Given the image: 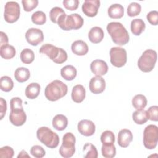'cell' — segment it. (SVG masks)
Segmentation results:
<instances>
[{"label": "cell", "mask_w": 158, "mask_h": 158, "mask_svg": "<svg viewBox=\"0 0 158 158\" xmlns=\"http://www.w3.org/2000/svg\"><path fill=\"white\" fill-rule=\"evenodd\" d=\"M90 69L91 72L96 75L101 77L106 74L108 71L107 63L100 59H96L91 63Z\"/></svg>", "instance_id": "cell-16"}, {"label": "cell", "mask_w": 158, "mask_h": 158, "mask_svg": "<svg viewBox=\"0 0 158 158\" xmlns=\"http://www.w3.org/2000/svg\"><path fill=\"white\" fill-rule=\"evenodd\" d=\"M132 105L136 110H142L147 105V99L143 94H136L132 99Z\"/></svg>", "instance_id": "cell-29"}, {"label": "cell", "mask_w": 158, "mask_h": 158, "mask_svg": "<svg viewBox=\"0 0 158 158\" xmlns=\"http://www.w3.org/2000/svg\"><path fill=\"white\" fill-rule=\"evenodd\" d=\"M7 110V102L6 101L2 98H0V119L2 120L4 117Z\"/></svg>", "instance_id": "cell-45"}, {"label": "cell", "mask_w": 158, "mask_h": 158, "mask_svg": "<svg viewBox=\"0 0 158 158\" xmlns=\"http://www.w3.org/2000/svg\"><path fill=\"white\" fill-rule=\"evenodd\" d=\"M131 31L136 36H139L146 28V24L141 19H135L131 22Z\"/></svg>", "instance_id": "cell-23"}, {"label": "cell", "mask_w": 158, "mask_h": 158, "mask_svg": "<svg viewBox=\"0 0 158 158\" xmlns=\"http://www.w3.org/2000/svg\"><path fill=\"white\" fill-rule=\"evenodd\" d=\"M14 154V149L10 146H6L0 149V157L1 158H12Z\"/></svg>", "instance_id": "cell-40"}, {"label": "cell", "mask_w": 158, "mask_h": 158, "mask_svg": "<svg viewBox=\"0 0 158 158\" xmlns=\"http://www.w3.org/2000/svg\"><path fill=\"white\" fill-rule=\"evenodd\" d=\"M25 38L27 42L32 46H37L44 40L43 31L36 28H29L25 33Z\"/></svg>", "instance_id": "cell-11"}, {"label": "cell", "mask_w": 158, "mask_h": 158, "mask_svg": "<svg viewBox=\"0 0 158 158\" xmlns=\"http://www.w3.org/2000/svg\"><path fill=\"white\" fill-rule=\"evenodd\" d=\"M78 130L80 134L85 136H92L96 130L94 123L89 120L84 119L79 122L77 125Z\"/></svg>", "instance_id": "cell-13"}, {"label": "cell", "mask_w": 158, "mask_h": 158, "mask_svg": "<svg viewBox=\"0 0 158 158\" xmlns=\"http://www.w3.org/2000/svg\"><path fill=\"white\" fill-rule=\"evenodd\" d=\"M16 54V51L14 47L10 44H5L0 46V55L5 59H10Z\"/></svg>", "instance_id": "cell-27"}, {"label": "cell", "mask_w": 158, "mask_h": 158, "mask_svg": "<svg viewBox=\"0 0 158 158\" xmlns=\"http://www.w3.org/2000/svg\"><path fill=\"white\" fill-rule=\"evenodd\" d=\"M31 154L36 158H42L46 154L45 150L39 145H35L30 149Z\"/></svg>", "instance_id": "cell-38"}, {"label": "cell", "mask_w": 158, "mask_h": 158, "mask_svg": "<svg viewBox=\"0 0 158 158\" xmlns=\"http://www.w3.org/2000/svg\"><path fill=\"white\" fill-rule=\"evenodd\" d=\"M30 157V156L27 154V152L25 150H22L20 152H19V155L17 156L18 158H19V157Z\"/></svg>", "instance_id": "cell-47"}, {"label": "cell", "mask_w": 158, "mask_h": 158, "mask_svg": "<svg viewBox=\"0 0 158 158\" xmlns=\"http://www.w3.org/2000/svg\"><path fill=\"white\" fill-rule=\"evenodd\" d=\"M75 137L70 132H67L63 136L62 143L59 148V154L64 158L73 156L75 152Z\"/></svg>", "instance_id": "cell-7"}, {"label": "cell", "mask_w": 158, "mask_h": 158, "mask_svg": "<svg viewBox=\"0 0 158 158\" xmlns=\"http://www.w3.org/2000/svg\"><path fill=\"white\" fill-rule=\"evenodd\" d=\"M107 31L112 38L114 43L119 46H123L127 44L130 40L129 34L120 22H112L107 25Z\"/></svg>", "instance_id": "cell-1"}, {"label": "cell", "mask_w": 158, "mask_h": 158, "mask_svg": "<svg viewBox=\"0 0 158 158\" xmlns=\"http://www.w3.org/2000/svg\"><path fill=\"white\" fill-rule=\"evenodd\" d=\"M22 4L25 11L30 12L36 8L38 4V0H23Z\"/></svg>", "instance_id": "cell-39"}, {"label": "cell", "mask_w": 158, "mask_h": 158, "mask_svg": "<svg viewBox=\"0 0 158 158\" xmlns=\"http://www.w3.org/2000/svg\"><path fill=\"white\" fill-rule=\"evenodd\" d=\"M40 85L38 83H31L29 84L25 89V96L30 99L37 98L40 92Z\"/></svg>", "instance_id": "cell-24"}, {"label": "cell", "mask_w": 158, "mask_h": 158, "mask_svg": "<svg viewBox=\"0 0 158 158\" xmlns=\"http://www.w3.org/2000/svg\"><path fill=\"white\" fill-rule=\"evenodd\" d=\"M9 120L15 126L19 127L23 125L27 120V115L23 109L10 110Z\"/></svg>", "instance_id": "cell-15"}, {"label": "cell", "mask_w": 158, "mask_h": 158, "mask_svg": "<svg viewBox=\"0 0 158 158\" xmlns=\"http://www.w3.org/2000/svg\"><path fill=\"white\" fill-rule=\"evenodd\" d=\"M101 141L102 144H114L115 137L112 131L106 130L102 133L101 135Z\"/></svg>", "instance_id": "cell-34"}, {"label": "cell", "mask_w": 158, "mask_h": 158, "mask_svg": "<svg viewBox=\"0 0 158 158\" xmlns=\"http://www.w3.org/2000/svg\"><path fill=\"white\" fill-rule=\"evenodd\" d=\"M10 110L23 109L22 106V100L19 97H14L10 101Z\"/></svg>", "instance_id": "cell-41"}, {"label": "cell", "mask_w": 158, "mask_h": 158, "mask_svg": "<svg viewBox=\"0 0 158 158\" xmlns=\"http://www.w3.org/2000/svg\"><path fill=\"white\" fill-rule=\"evenodd\" d=\"M65 14L64 10L59 7H52L49 12L50 20L54 23H57L58 20L63 15Z\"/></svg>", "instance_id": "cell-36"}, {"label": "cell", "mask_w": 158, "mask_h": 158, "mask_svg": "<svg viewBox=\"0 0 158 158\" xmlns=\"http://www.w3.org/2000/svg\"><path fill=\"white\" fill-rule=\"evenodd\" d=\"M0 37H1L0 46L8 44V41H9L8 37L4 32H3V31L0 32Z\"/></svg>", "instance_id": "cell-46"}, {"label": "cell", "mask_w": 158, "mask_h": 158, "mask_svg": "<svg viewBox=\"0 0 158 158\" xmlns=\"http://www.w3.org/2000/svg\"><path fill=\"white\" fill-rule=\"evenodd\" d=\"M89 88L91 92L94 94L101 93L106 88V81L101 77L95 76L90 80Z\"/></svg>", "instance_id": "cell-14"}, {"label": "cell", "mask_w": 158, "mask_h": 158, "mask_svg": "<svg viewBox=\"0 0 158 158\" xmlns=\"http://www.w3.org/2000/svg\"><path fill=\"white\" fill-rule=\"evenodd\" d=\"M39 52L46 54L54 62L61 64L67 59L66 51L60 48H57L51 44H44L40 49Z\"/></svg>", "instance_id": "cell-4"}, {"label": "cell", "mask_w": 158, "mask_h": 158, "mask_svg": "<svg viewBox=\"0 0 158 158\" xmlns=\"http://www.w3.org/2000/svg\"><path fill=\"white\" fill-rule=\"evenodd\" d=\"M100 6L99 0H85L82 5L83 12L88 17H93L96 16Z\"/></svg>", "instance_id": "cell-12"}, {"label": "cell", "mask_w": 158, "mask_h": 158, "mask_svg": "<svg viewBox=\"0 0 158 158\" xmlns=\"http://www.w3.org/2000/svg\"><path fill=\"white\" fill-rule=\"evenodd\" d=\"M20 59L23 63L25 64H30L35 59V54L30 49H24L20 52Z\"/></svg>", "instance_id": "cell-30"}, {"label": "cell", "mask_w": 158, "mask_h": 158, "mask_svg": "<svg viewBox=\"0 0 158 158\" xmlns=\"http://www.w3.org/2000/svg\"><path fill=\"white\" fill-rule=\"evenodd\" d=\"M83 151L85 153V158H97L98 156L96 148L91 143H86L83 146Z\"/></svg>", "instance_id": "cell-32"}, {"label": "cell", "mask_w": 158, "mask_h": 158, "mask_svg": "<svg viewBox=\"0 0 158 158\" xmlns=\"http://www.w3.org/2000/svg\"><path fill=\"white\" fill-rule=\"evenodd\" d=\"M14 82L12 78L8 76H2L0 79L1 89L5 92H9L12 89Z\"/></svg>", "instance_id": "cell-33"}, {"label": "cell", "mask_w": 158, "mask_h": 158, "mask_svg": "<svg viewBox=\"0 0 158 158\" xmlns=\"http://www.w3.org/2000/svg\"><path fill=\"white\" fill-rule=\"evenodd\" d=\"M148 21L153 25L158 24V12L157 10L150 11L146 15Z\"/></svg>", "instance_id": "cell-44"}, {"label": "cell", "mask_w": 158, "mask_h": 158, "mask_svg": "<svg viewBox=\"0 0 158 158\" xmlns=\"http://www.w3.org/2000/svg\"><path fill=\"white\" fill-rule=\"evenodd\" d=\"M52 127L58 131H62L66 128L68 125L67 118L62 114H57L54 116L52 122Z\"/></svg>", "instance_id": "cell-21"}, {"label": "cell", "mask_w": 158, "mask_h": 158, "mask_svg": "<svg viewBox=\"0 0 158 158\" xmlns=\"http://www.w3.org/2000/svg\"><path fill=\"white\" fill-rule=\"evenodd\" d=\"M71 49L73 53L77 56H85L88 52V46L85 41L77 40L72 43Z\"/></svg>", "instance_id": "cell-19"}, {"label": "cell", "mask_w": 158, "mask_h": 158, "mask_svg": "<svg viewBox=\"0 0 158 158\" xmlns=\"http://www.w3.org/2000/svg\"><path fill=\"white\" fill-rule=\"evenodd\" d=\"M67 91V86L64 83L59 80H55L46 86L44 95L49 101H56L65 96Z\"/></svg>", "instance_id": "cell-2"}, {"label": "cell", "mask_w": 158, "mask_h": 158, "mask_svg": "<svg viewBox=\"0 0 158 158\" xmlns=\"http://www.w3.org/2000/svg\"><path fill=\"white\" fill-rule=\"evenodd\" d=\"M83 17L77 13L69 15L64 14L59 18L57 22L59 27L65 31L79 29L83 26Z\"/></svg>", "instance_id": "cell-3"}, {"label": "cell", "mask_w": 158, "mask_h": 158, "mask_svg": "<svg viewBox=\"0 0 158 158\" xmlns=\"http://www.w3.org/2000/svg\"><path fill=\"white\" fill-rule=\"evenodd\" d=\"M30 77V70L26 67H18L15 70L14 77L15 80L20 83H23L27 81Z\"/></svg>", "instance_id": "cell-26"}, {"label": "cell", "mask_w": 158, "mask_h": 158, "mask_svg": "<svg viewBox=\"0 0 158 158\" xmlns=\"http://www.w3.org/2000/svg\"><path fill=\"white\" fill-rule=\"evenodd\" d=\"M149 119L151 121L157 122L158 120V107L157 106H152L146 110Z\"/></svg>", "instance_id": "cell-42"}, {"label": "cell", "mask_w": 158, "mask_h": 158, "mask_svg": "<svg viewBox=\"0 0 158 158\" xmlns=\"http://www.w3.org/2000/svg\"><path fill=\"white\" fill-rule=\"evenodd\" d=\"M107 13L112 19H120L124 14V9L120 4H113L109 7Z\"/></svg>", "instance_id": "cell-22"}, {"label": "cell", "mask_w": 158, "mask_h": 158, "mask_svg": "<svg viewBox=\"0 0 158 158\" xmlns=\"http://www.w3.org/2000/svg\"><path fill=\"white\" fill-rule=\"evenodd\" d=\"M77 69L73 65H67L62 68L60 74L63 78L67 81L73 80L77 76Z\"/></svg>", "instance_id": "cell-25"}, {"label": "cell", "mask_w": 158, "mask_h": 158, "mask_svg": "<svg viewBox=\"0 0 158 158\" xmlns=\"http://www.w3.org/2000/svg\"><path fill=\"white\" fill-rule=\"evenodd\" d=\"M141 10V5L135 2L130 3L127 7V14L129 17H135L139 14Z\"/></svg>", "instance_id": "cell-37"}, {"label": "cell", "mask_w": 158, "mask_h": 158, "mask_svg": "<svg viewBox=\"0 0 158 158\" xmlns=\"http://www.w3.org/2000/svg\"><path fill=\"white\" fill-rule=\"evenodd\" d=\"M132 118L133 121L138 125H143L149 120L148 113L144 109L135 111L132 114Z\"/></svg>", "instance_id": "cell-28"}, {"label": "cell", "mask_w": 158, "mask_h": 158, "mask_svg": "<svg viewBox=\"0 0 158 158\" xmlns=\"http://www.w3.org/2000/svg\"><path fill=\"white\" fill-rule=\"evenodd\" d=\"M102 156L105 158H112L115 156L116 148L114 144H102L101 147Z\"/></svg>", "instance_id": "cell-31"}, {"label": "cell", "mask_w": 158, "mask_h": 158, "mask_svg": "<svg viewBox=\"0 0 158 158\" xmlns=\"http://www.w3.org/2000/svg\"><path fill=\"white\" fill-rule=\"evenodd\" d=\"M36 136L38 140L49 148H56L59 143L58 135L47 127H41L37 130Z\"/></svg>", "instance_id": "cell-5"}, {"label": "cell", "mask_w": 158, "mask_h": 158, "mask_svg": "<svg viewBox=\"0 0 158 158\" xmlns=\"http://www.w3.org/2000/svg\"><path fill=\"white\" fill-rule=\"evenodd\" d=\"M104 33L103 30L99 27L91 28L88 33V38L89 41L94 44L100 43L104 38Z\"/></svg>", "instance_id": "cell-20"}, {"label": "cell", "mask_w": 158, "mask_h": 158, "mask_svg": "<svg viewBox=\"0 0 158 158\" xmlns=\"http://www.w3.org/2000/svg\"><path fill=\"white\" fill-rule=\"evenodd\" d=\"M110 57L111 64L116 67H122L127 62V54L125 49L121 47H113L110 49Z\"/></svg>", "instance_id": "cell-10"}, {"label": "cell", "mask_w": 158, "mask_h": 158, "mask_svg": "<svg viewBox=\"0 0 158 158\" xmlns=\"http://www.w3.org/2000/svg\"><path fill=\"white\" fill-rule=\"evenodd\" d=\"M31 19L33 23L38 25H43L46 22V15L41 10H38L34 12L32 14Z\"/></svg>", "instance_id": "cell-35"}, {"label": "cell", "mask_w": 158, "mask_h": 158, "mask_svg": "<svg viewBox=\"0 0 158 158\" xmlns=\"http://www.w3.org/2000/svg\"><path fill=\"white\" fill-rule=\"evenodd\" d=\"M63 5L65 9L69 10H76L79 5L78 0H64Z\"/></svg>", "instance_id": "cell-43"}, {"label": "cell", "mask_w": 158, "mask_h": 158, "mask_svg": "<svg viewBox=\"0 0 158 158\" xmlns=\"http://www.w3.org/2000/svg\"><path fill=\"white\" fill-rule=\"evenodd\" d=\"M86 90L81 85H77L72 88L71 97L72 100L77 103L81 102L85 98Z\"/></svg>", "instance_id": "cell-18"}, {"label": "cell", "mask_w": 158, "mask_h": 158, "mask_svg": "<svg viewBox=\"0 0 158 158\" xmlns=\"http://www.w3.org/2000/svg\"><path fill=\"white\" fill-rule=\"evenodd\" d=\"M133 140L131 131L128 129H122L118 133L117 142L122 148H127Z\"/></svg>", "instance_id": "cell-17"}, {"label": "cell", "mask_w": 158, "mask_h": 158, "mask_svg": "<svg viewBox=\"0 0 158 158\" xmlns=\"http://www.w3.org/2000/svg\"><path fill=\"white\" fill-rule=\"evenodd\" d=\"M157 55L156 51L147 49L143 52L138 60V67L143 72H149L154 68Z\"/></svg>", "instance_id": "cell-6"}, {"label": "cell", "mask_w": 158, "mask_h": 158, "mask_svg": "<svg viewBox=\"0 0 158 158\" xmlns=\"http://www.w3.org/2000/svg\"><path fill=\"white\" fill-rule=\"evenodd\" d=\"M158 141V127L155 125H148L143 132V144L148 149L156 148Z\"/></svg>", "instance_id": "cell-8"}, {"label": "cell", "mask_w": 158, "mask_h": 158, "mask_svg": "<svg viewBox=\"0 0 158 158\" xmlns=\"http://www.w3.org/2000/svg\"><path fill=\"white\" fill-rule=\"evenodd\" d=\"M20 7L15 1H8L4 6V18L8 23H14L20 17Z\"/></svg>", "instance_id": "cell-9"}]
</instances>
